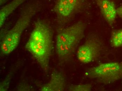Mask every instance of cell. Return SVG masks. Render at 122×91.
Wrapping results in <instances>:
<instances>
[{"instance_id": "6da1fadb", "label": "cell", "mask_w": 122, "mask_h": 91, "mask_svg": "<svg viewBox=\"0 0 122 91\" xmlns=\"http://www.w3.org/2000/svg\"><path fill=\"white\" fill-rule=\"evenodd\" d=\"M53 31L49 23L42 19L36 21L25 48L32 55L42 70L49 71L53 49Z\"/></svg>"}, {"instance_id": "7a4b0ae2", "label": "cell", "mask_w": 122, "mask_h": 91, "mask_svg": "<svg viewBox=\"0 0 122 91\" xmlns=\"http://www.w3.org/2000/svg\"><path fill=\"white\" fill-rule=\"evenodd\" d=\"M86 25L80 20L70 26L59 29L56 34L55 48L59 62L72 60L80 43L84 37Z\"/></svg>"}, {"instance_id": "3957f363", "label": "cell", "mask_w": 122, "mask_h": 91, "mask_svg": "<svg viewBox=\"0 0 122 91\" xmlns=\"http://www.w3.org/2000/svg\"><path fill=\"white\" fill-rule=\"evenodd\" d=\"M40 9V3L37 1L27 4L22 9L15 25L2 39L0 52L2 55L10 54L17 47L23 32L29 26L32 19Z\"/></svg>"}, {"instance_id": "277c9868", "label": "cell", "mask_w": 122, "mask_h": 91, "mask_svg": "<svg viewBox=\"0 0 122 91\" xmlns=\"http://www.w3.org/2000/svg\"><path fill=\"white\" fill-rule=\"evenodd\" d=\"M85 75L104 85L112 84L122 79V62H109L99 64L87 69Z\"/></svg>"}, {"instance_id": "5b68a950", "label": "cell", "mask_w": 122, "mask_h": 91, "mask_svg": "<svg viewBox=\"0 0 122 91\" xmlns=\"http://www.w3.org/2000/svg\"><path fill=\"white\" fill-rule=\"evenodd\" d=\"M88 6L87 0H56L53 10L59 25L62 27Z\"/></svg>"}, {"instance_id": "8992f818", "label": "cell", "mask_w": 122, "mask_h": 91, "mask_svg": "<svg viewBox=\"0 0 122 91\" xmlns=\"http://www.w3.org/2000/svg\"><path fill=\"white\" fill-rule=\"evenodd\" d=\"M103 48V43L100 38L97 35H90L78 48L77 58L81 62L84 64L94 62L100 57Z\"/></svg>"}, {"instance_id": "52a82bcc", "label": "cell", "mask_w": 122, "mask_h": 91, "mask_svg": "<svg viewBox=\"0 0 122 91\" xmlns=\"http://www.w3.org/2000/svg\"><path fill=\"white\" fill-rule=\"evenodd\" d=\"M66 80L64 75L59 71H54L48 82L41 86V91H63L66 89Z\"/></svg>"}, {"instance_id": "ba28073f", "label": "cell", "mask_w": 122, "mask_h": 91, "mask_svg": "<svg viewBox=\"0 0 122 91\" xmlns=\"http://www.w3.org/2000/svg\"><path fill=\"white\" fill-rule=\"evenodd\" d=\"M104 19L110 26L115 23L117 14L116 5L112 0H94Z\"/></svg>"}, {"instance_id": "9c48e42d", "label": "cell", "mask_w": 122, "mask_h": 91, "mask_svg": "<svg viewBox=\"0 0 122 91\" xmlns=\"http://www.w3.org/2000/svg\"><path fill=\"white\" fill-rule=\"evenodd\" d=\"M27 0H12L11 1L3 7L0 10V28L3 26L7 18L19 6Z\"/></svg>"}, {"instance_id": "30bf717a", "label": "cell", "mask_w": 122, "mask_h": 91, "mask_svg": "<svg viewBox=\"0 0 122 91\" xmlns=\"http://www.w3.org/2000/svg\"><path fill=\"white\" fill-rule=\"evenodd\" d=\"M110 43L114 48L122 47V29L113 31L110 38Z\"/></svg>"}, {"instance_id": "8fae6325", "label": "cell", "mask_w": 122, "mask_h": 91, "mask_svg": "<svg viewBox=\"0 0 122 91\" xmlns=\"http://www.w3.org/2000/svg\"><path fill=\"white\" fill-rule=\"evenodd\" d=\"M92 88L91 84L88 83L70 86L68 87V90L70 91H90Z\"/></svg>"}, {"instance_id": "7c38bea8", "label": "cell", "mask_w": 122, "mask_h": 91, "mask_svg": "<svg viewBox=\"0 0 122 91\" xmlns=\"http://www.w3.org/2000/svg\"><path fill=\"white\" fill-rule=\"evenodd\" d=\"M11 75H9L3 81L0 83V91H6L8 89L10 82Z\"/></svg>"}, {"instance_id": "4fadbf2b", "label": "cell", "mask_w": 122, "mask_h": 91, "mask_svg": "<svg viewBox=\"0 0 122 91\" xmlns=\"http://www.w3.org/2000/svg\"><path fill=\"white\" fill-rule=\"evenodd\" d=\"M117 14L122 19V5L117 8Z\"/></svg>"}]
</instances>
